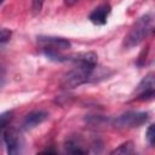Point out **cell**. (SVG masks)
Masks as SVG:
<instances>
[{"instance_id":"52a82bcc","label":"cell","mask_w":155,"mask_h":155,"mask_svg":"<svg viewBox=\"0 0 155 155\" xmlns=\"http://www.w3.org/2000/svg\"><path fill=\"white\" fill-rule=\"evenodd\" d=\"M62 155H88V151L80 138L69 137L64 143Z\"/></svg>"},{"instance_id":"3957f363","label":"cell","mask_w":155,"mask_h":155,"mask_svg":"<svg viewBox=\"0 0 155 155\" xmlns=\"http://www.w3.org/2000/svg\"><path fill=\"white\" fill-rule=\"evenodd\" d=\"M38 42L42 50V52L50 58L54 59L58 54H61V51H65L70 48L71 44L64 39V38H58V36H38Z\"/></svg>"},{"instance_id":"8fae6325","label":"cell","mask_w":155,"mask_h":155,"mask_svg":"<svg viewBox=\"0 0 155 155\" xmlns=\"http://www.w3.org/2000/svg\"><path fill=\"white\" fill-rule=\"evenodd\" d=\"M10 119H11V113H10V111H6V113L1 114V128H2V131L6 128L7 121H8Z\"/></svg>"},{"instance_id":"5b68a950","label":"cell","mask_w":155,"mask_h":155,"mask_svg":"<svg viewBox=\"0 0 155 155\" xmlns=\"http://www.w3.org/2000/svg\"><path fill=\"white\" fill-rule=\"evenodd\" d=\"M137 99L139 101H148L155 97V71L148 73L137 85L136 90Z\"/></svg>"},{"instance_id":"277c9868","label":"cell","mask_w":155,"mask_h":155,"mask_svg":"<svg viewBox=\"0 0 155 155\" xmlns=\"http://www.w3.org/2000/svg\"><path fill=\"white\" fill-rule=\"evenodd\" d=\"M148 119H149V114L147 111L130 110L116 116L113 121V125L119 128H133L142 126L148 121Z\"/></svg>"},{"instance_id":"7c38bea8","label":"cell","mask_w":155,"mask_h":155,"mask_svg":"<svg viewBox=\"0 0 155 155\" xmlns=\"http://www.w3.org/2000/svg\"><path fill=\"white\" fill-rule=\"evenodd\" d=\"M10 36H11V31L7 30L6 28H2V29H1V39H0L1 44L4 45V44L10 39Z\"/></svg>"},{"instance_id":"4fadbf2b","label":"cell","mask_w":155,"mask_h":155,"mask_svg":"<svg viewBox=\"0 0 155 155\" xmlns=\"http://www.w3.org/2000/svg\"><path fill=\"white\" fill-rule=\"evenodd\" d=\"M36 155H59L54 149H46V150H42L40 153H38Z\"/></svg>"},{"instance_id":"8992f818","label":"cell","mask_w":155,"mask_h":155,"mask_svg":"<svg viewBox=\"0 0 155 155\" xmlns=\"http://www.w3.org/2000/svg\"><path fill=\"white\" fill-rule=\"evenodd\" d=\"M47 117H48L47 111L41 110V109H39V110H33V111L28 113V114L24 116V119H23L21 126H22V128H23L24 131H29V130H33V128H35L36 126L41 125L45 120H47Z\"/></svg>"},{"instance_id":"30bf717a","label":"cell","mask_w":155,"mask_h":155,"mask_svg":"<svg viewBox=\"0 0 155 155\" xmlns=\"http://www.w3.org/2000/svg\"><path fill=\"white\" fill-rule=\"evenodd\" d=\"M145 138H147V142H148L149 145L155 147V122H153V124L147 128Z\"/></svg>"},{"instance_id":"5bb4252c","label":"cell","mask_w":155,"mask_h":155,"mask_svg":"<svg viewBox=\"0 0 155 155\" xmlns=\"http://www.w3.org/2000/svg\"><path fill=\"white\" fill-rule=\"evenodd\" d=\"M153 34H154V35H155V27H154V28H153Z\"/></svg>"},{"instance_id":"ba28073f","label":"cell","mask_w":155,"mask_h":155,"mask_svg":"<svg viewBox=\"0 0 155 155\" xmlns=\"http://www.w3.org/2000/svg\"><path fill=\"white\" fill-rule=\"evenodd\" d=\"M110 12H111L110 5L107 4V2H103V4L98 5V6H96L91 11V13L88 16V19L94 25H104L107 23V21H108V17H109Z\"/></svg>"},{"instance_id":"6da1fadb","label":"cell","mask_w":155,"mask_h":155,"mask_svg":"<svg viewBox=\"0 0 155 155\" xmlns=\"http://www.w3.org/2000/svg\"><path fill=\"white\" fill-rule=\"evenodd\" d=\"M97 54L94 52H79L69 56H59L58 62H73L75 65L64 74L62 85L64 88H75L87 82L96 69Z\"/></svg>"},{"instance_id":"9c48e42d","label":"cell","mask_w":155,"mask_h":155,"mask_svg":"<svg viewBox=\"0 0 155 155\" xmlns=\"http://www.w3.org/2000/svg\"><path fill=\"white\" fill-rule=\"evenodd\" d=\"M109 155H138L134 150V145L131 140H127L115 148Z\"/></svg>"},{"instance_id":"7a4b0ae2","label":"cell","mask_w":155,"mask_h":155,"mask_svg":"<svg viewBox=\"0 0 155 155\" xmlns=\"http://www.w3.org/2000/svg\"><path fill=\"white\" fill-rule=\"evenodd\" d=\"M153 22L154 18L150 13H145L142 17H139L134 24L131 27L130 31L124 39V47L132 48L134 46H138L143 40L148 36L150 31H153Z\"/></svg>"}]
</instances>
